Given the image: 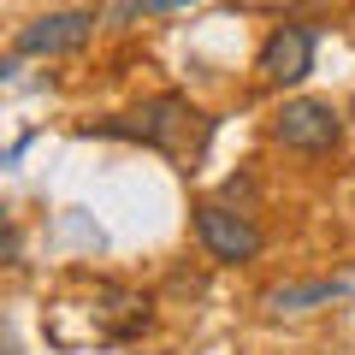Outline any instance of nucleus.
Segmentation results:
<instances>
[{
  "label": "nucleus",
  "mask_w": 355,
  "mask_h": 355,
  "mask_svg": "<svg viewBox=\"0 0 355 355\" xmlns=\"http://www.w3.org/2000/svg\"><path fill=\"white\" fill-rule=\"evenodd\" d=\"M0 355H12V343H0Z\"/></svg>",
  "instance_id": "11"
},
{
  "label": "nucleus",
  "mask_w": 355,
  "mask_h": 355,
  "mask_svg": "<svg viewBox=\"0 0 355 355\" xmlns=\"http://www.w3.org/2000/svg\"><path fill=\"white\" fill-rule=\"evenodd\" d=\"M196 237H202V249L214 254L219 266H249L254 254H261V225H254L243 207H225V202L196 207Z\"/></svg>",
  "instance_id": "3"
},
{
  "label": "nucleus",
  "mask_w": 355,
  "mask_h": 355,
  "mask_svg": "<svg viewBox=\"0 0 355 355\" xmlns=\"http://www.w3.org/2000/svg\"><path fill=\"white\" fill-rule=\"evenodd\" d=\"M148 296L130 291V284H95V296H89V320H95V338H137L142 326H148Z\"/></svg>",
  "instance_id": "6"
},
{
  "label": "nucleus",
  "mask_w": 355,
  "mask_h": 355,
  "mask_svg": "<svg viewBox=\"0 0 355 355\" xmlns=\"http://www.w3.org/2000/svg\"><path fill=\"white\" fill-rule=\"evenodd\" d=\"M0 249H6V254H18V231L6 225V207H0Z\"/></svg>",
  "instance_id": "9"
},
{
  "label": "nucleus",
  "mask_w": 355,
  "mask_h": 355,
  "mask_svg": "<svg viewBox=\"0 0 355 355\" xmlns=\"http://www.w3.org/2000/svg\"><path fill=\"white\" fill-rule=\"evenodd\" d=\"M272 137H279L291 154H331L343 142V113L331 101H320V95H296V101L279 107Z\"/></svg>",
  "instance_id": "2"
},
{
  "label": "nucleus",
  "mask_w": 355,
  "mask_h": 355,
  "mask_svg": "<svg viewBox=\"0 0 355 355\" xmlns=\"http://www.w3.org/2000/svg\"><path fill=\"white\" fill-rule=\"evenodd\" d=\"M6 77H12V60H0V83H6Z\"/></svg>",
  "instance_id": "10"
},
{
  "label": "nucleus",
  "mask_w": 355,
  "mask_h": 355,
  "mask_svg": "<svg viewBox=\"0 0 355 355\" xmlns=\"http://www.w3.org/2000/svg\"><path fill=\"white\" fill-rule=\"evenodd\" d=\"M184 6H202V0H113V6H107V24H130V18H166V12H184Z\"/></svg>",
  "instance_id": "8"
},
{
  "label": "nucleus",
  "mask_w": 355,
  "mask_h": 355,
  "mask_svg": "<svg viewBox=\"0 0 355 355\" xmlns=\"http://www.w3.org/2000/svg\"><path fill=\"white\" fill-rule=\"evenodd\" d=\"M95 24H101L95 12H48V18H30V24L18 30V53H24V60H60V53H77V48H89Z\"/></svg>",
  "instance_id": "5"
},
{
  "label": "nucleus",
  "mask_w": 355,
  "mask_h": 355,
  "mask_svg": "<svg viewBox=\"0 0 355 355\" xmlns=\"http://www.w3.org/2000/svg\"><path fill=\"white\" fill-rule=\"evenodd\" d=\"M83 137H119V142H142V148H160L166 160L178 166V172H196L207 154V137H214V125L202 119V107L190 101V95H154V101H142L137 113H113V119H95V125H83Z\"/></svg>",
  "instance_id": "1"
},
{
  "label": "nucleus",
  "mask_w": 355,
  "mask_h": 355,
  "mask_svg": "<svg viewBox=\"0 0 355 355\" xmlns=\"http://www.w3.org/2000/svg\"><path fill=\"white\" fill-rule=\"evenodd\" d=\"M314 48H320L314 24H279L261 42V53H254V71H261L266 89H291V83H302L314 71Z\"/></svg>",
  "instance_id": "4"
},
{
  "label": "nucleus",
  "mask_w": 355,
  "mask_h": 355,
  "mask_svg": "<svg viewBox=\"0 0 355 355\" xmlns=\"http://www.w3.org/2000/svg\"><path fill=\"white\" fill-rule=\"evenodd\" d=\"M349 296V279H302V284H272L261 296L266 314H308V308H331Z\"/></svg>",
  "instance_id": "7"
}]
</instances>
